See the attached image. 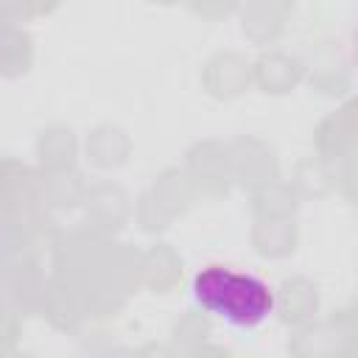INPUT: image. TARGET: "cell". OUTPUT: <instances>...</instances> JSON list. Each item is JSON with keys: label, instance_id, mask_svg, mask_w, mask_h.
Wrapping results in <instances>:
<instances>
[{"label": "cell", "instance_id": "obj_1", "mask_svg": "<svg viewBox=\"0 0 358 358\" xmlns=\"http://www.w3.org/2000/svg\"><path fill=\"white\" fill-rule=\"evenodd\" d=\"M190 294L201 310L232 327H257L274 313V291L263 277L221 263L199 268Z\"/></svg>", "mask_w": 358, "mask_h": 358}]
</instances>
